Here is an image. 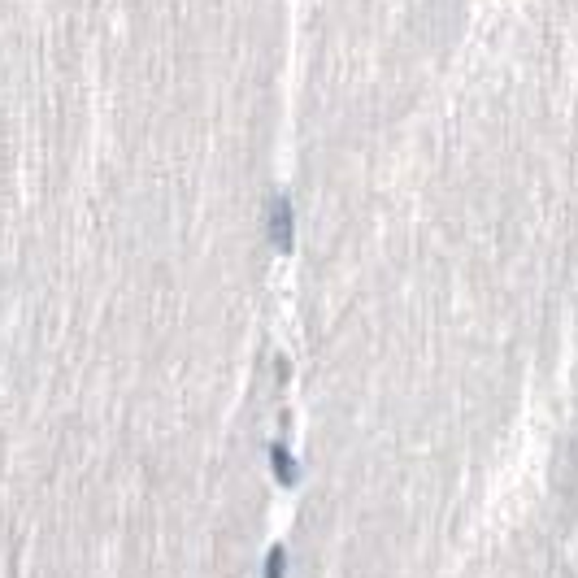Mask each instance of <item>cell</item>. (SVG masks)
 <instances>
[{
	"instance_id": "3957f363",
	"label": "cell",
	"mask_w": 578,
	"mask_h": 578,
	"mask_svg": "<svg viewBox=\"0 0 578 578\" xmlns=\"http://www.w3.org/2000/svg\"><path fill=\"white\" fill-rule=\"evenodd\" d=\"M283 561H287V552H283V548H270V561H266V578H283Z\"/></svg>"
},
{
	"instance_id": "6da1fadb",
	"label": "cell",
	"mask_w": 578,
	"mask_h": 578,
	"mask_svg": "<svg viewBox=\"0 0 578 578\" xmlns=\"http://www.w3.org/2000/svg\"><path fill=\"white\" fill-rule=\"evenodd\" d=\"M270 235L279 248H292V200H287V192L270 196Z\"/></svg>"
},
{
	"instance_id": "7a4b0ae2",
	"label": "cell",
	"mask_w": 578,
	"mask_h": 578,
	"mask_svg": "<svg viewBox=\"0 0 578 578\" xmlns=\"http://www.w3.org/2000/svg\"><path fill=\"white\" fill-rule=\"evenodd\" d=\"M270 461H274V474H279V483H296V461H292V452H287L283 444H274Z\"/></svg>"
}]
</instances>
